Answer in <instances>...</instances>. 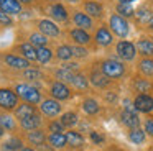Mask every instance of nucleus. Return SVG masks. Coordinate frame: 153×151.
I'll list each match as a JSON object with an SVG mask.
<instances>
[{"mask_svg":"<svg viewBox=\"0 0 153 151\" xmlns=\"http://www.w3.org/2000/svg\"><path fill=\"white\" fill-rule=\"evenodd\" d=\"M100 71L110 79V81H115V79H120L125 76V64L123 61L120 59H115V58H107V59H102L100 61Z\"/></svg>","mask_w":153,"mask_h":151,"instance_id":"obj_1","label":"nucleus"},{"mask_svg":"<svg viewBox=\"0 0 153 151\" xmlns=\"http://www.w3.org/2000/svg\"><path fill=\"white\" fill-rule=\"evenodd\" d=\"M109 28H110V31H112L114 35L119 36V38H122V39H125L127 36H128V33H130L128 20L123 18V16H120L119 13H112V15L109 16Z\"/></svg>","mask_w":153,"mask_h":151,"instance_id":"obj_2","label":"nucleus"},{"mask_svg":"<svg viewBox=\"0 0 153 151\" xmlns=\"http://www.w3.org/2000/svg\"><path fill=\"white\" fill-rule=\"evenodd\" d=\"M13 90L17 92L18 97H22L25 102H28V104L36 105V104H40V102L43 100V98H41V92L38 90L36 87L30 85V84H17Z\"/></svg>","mask_w":153,"mask_h":151,"instance_id":"obj_3","label":"nucleus"},{"mask_svg":"<svg viewBox=\"0 0 153 151\" xmlns=\"http://www.w3.org/2000/svg\"><path fill=\"white\" fill-rule=\"evenodd\" d=\"M115 54L120 61L123 62H130L135 59L137 56V46L135 43L128 41V39H120L115 44Z\"/></svg>","mask_w":153,"mask_h":151,"instance_id":"obj_4","label":"nucleus"},{"mask_svg":"<svg viewBox=\"0 0 153 151\" xmlns=\"http://www.w3.org/2000/svg\"><path fill=\"white\" fill-rule=\"evenodd\" d=\"M0 59L5 66H8L10 69H15V71H25V69L31 67V62L28 59H25L20 54H15V53H4L0 56Z\"/></svg>","mask_w":153,"mask_h":151,"instance_id":"obj_5","label":"nucleus"},{"mask_svg":"<svg viewBox=\"0 0 153 151\" xmlns=\"http://www.w3.org/2000/svg\"><path fill=\"white\" fill-rule=\"evenodd\" d=\"M92 39L96 41L97 46H100V48H109V46H112V43H114V33L110 31L109 26L100 25V26L96 28Z\"/></svg>","mask_w":153,"mask_h":151,"instance_id":"obj_6","label":"nucleus"},{"mask_svg":"<svg viewBox=\"0 0 153 151\" xmlns=\"http://www.w3.org/2000/svg\"><path fill=\"white\" fill-rule=\"evenodd\" d=\"M36 30L40 33H43L45 36H48V38H58V36H61V28L58 26V23L54 21V20H51V18L38 20Z\"/></svg>","mask_w":153,"mask_h":151,"instance_id":"obj_7","label":"nucleus"},{"mask_svg":"<svg viewBox=\"0 0 153 151\" xmlns=\"http://www.w3.org/2000/svg\"><path fill=\"white\" fill-rule=\"evenodd\" d=\"M17 105H18L17 92L12 90V89H7V87L0 89V108L10 112V110H15Z\"/></svg>","mask_w":153,"mask_h":151,"instance_id":"obj_8","label":"nucleus"},{"mask_svg":"<svg viewBox=\"0 0 153 151\" xmlns=\"http://www.w3.org/2000/svg\"><path fill=\"white\" fill-rule=\"evenodd\" d=\"M48 15L56 23H66L69 20V12H68V8L61 2L50 3V7H48Z\"/></svg>","mask_w":153,"mask_h":151,"instance_id":"obj_9","label":"nucleus"},{"mask_svg":"<svg viewBox=\"0 0 153 151\" xmlns=\"http://www.w3.org/2000/svg\"><path fill=\"white\" fill-rule=\"evenodd\" d=\"M122 123L125 125V127H128L130 130L132 128H138L140 127V117H138V113H137V110H135V107L133 105H130L128 102H125V108H123V112H122Z\"/></svg>","mask_w":153,"mask_h":151,"instance_id":"obj_10","label":"nucleus"},{"mask_svg":"<svg viewBox=\"0 0 153 151\" xmlns=\"http://www.w3.org/2000/svg\"><path fill=\"white\" fill-rule=\"evenodd\" d=\"M50 95L56 100H68L71 97V87L66 84V82L61 81H53L50 85Z\"/></svg>","mask_w":153,"mask_h":151,"instance_id":"obj_11","label":"nucleus"},{"mask_svg":"<svg viewBox=\"0 0 153 151\" xmlns=\"http://www.w3.org/2000/svg\"><path fill=\"white\" fill-rule=\"evenodd\" d=\"M71 21L74 23L76 28H82V30H92L94 28V18H91L84 10H76L71 15Z\"/></svg>","mask_w":153,"mask_h":151,"instance_id":"obj_12","label":"nucleus"},{"mask_svg":"<svg viewBox=\"0 0 153 151\" xmlns=\"http://www.w3.org/2000/svg\"><path fill=\"white\" fill-rule=\"evenodd\" d=\"M40 110L45 117H56L61 113V104L56 98H45L40 102Z\"/></svg>","mask_w":153,"mask_h":151,"instance_id":"obj_13","label":"nucleus"},{"mask_svg":"<svg viewBox=\"0 0 153 151\" xmlns=\"http://www.w3.org/2000/svg\"><path fill=\"white\" fill-rule=\"evenodd\" d=\"M69 38L74 44H81V46H89V43L92 41L91 33L87 30H82V28H71Z\"/></svg>","mask_w":153,"mask_h":151,"instance_id":"obj_14","label":"nucleus"},{"mask_svg":"<svg viewBox=\"0 0 153 151\" xmlns=\"http://www.w3.org/2000/svg\"><path fill=\"white\" fill-rule=\"evenodd\" d=\"M133 107L137 112L142 113H150L153 110V97L148 94H138L133 100Z\"/></svg>","mask_w":153,"mask_h":151,"instance_id":"obj_15","label":"nucleus"},{"mask_svg":"<svg viewBox=\"0 0 153 151\" xmlns=\"http://www.w3.org/2000/svg\"><path fill=\"white\" fill-rule=\"evenodd\" d=\"M82 10L94 20H100L104 16V5L96 0H86L82 2Z\"/></svg>","mask_w":153,"mask_h":151,"instance_id":"obj_16","label":"nucleus"},{"mask_svg":"<svg viewBox=\"0 0 153 151\" xmlns=\"http://www.w3.org/2000/svg\"><path fill=\"white\" fill-rule=\"evenodd\" d=\"M15 51L20 56H23L25 59H28L30 62L36 61V46H33L30 41H22L15 44Z\"/></svg>","mask_w":153,"mask_h":151,"instance_id":"obj_17","label":"nucleus"},{"mask_svg":"<svg viewBox=\"0 0 153 151\" xmlns=\"http://www.w3.org/2000/svg\"><path fill=\"white\" fill-rule=\"evenodd\" d=\"M0 10L12 16H15V15H20L22 13L23 5L18 0H0Z\"/></svg>","mask_w":153,"mask_h":151,"instance_id":"obj_18","label":"nucleus"},{"mask_svg":"<svg viewBox=\"0 0 153 151\" xmlns=\"http://www.w3.org/2000/svg\"><path fill=\"white\" fill-rule=\"evenodd\" d=\"M89 82L94 85V87H97V89H105L107 85L110 84V79L99 69V71H92V72H91Z\"/></svg>","mask_w":153,"mask_h":151,"instance_id":"obj_19","label":"nucleus"},{"mask_svg":"<svg viewBox=\"0 0 153 151\" xmlns=\"http://www.w3.org/2000/svg\"><path fill=\"white\" fill-rule=\"evenodd\" d=\"M13 113H15V118H18V120H23V118L31 117V115L36 113V108H35L33 104H28V102H25V104L17 105V108L13 110Z\"/></svg>","mask_w":153,"mask_h":151,"instance_id":"obj_20","label":"nucleus"},{"mask_svg":"<svg viewBox=\"0 0 153 151\" xmlns=\"http://www.w3.org/2000/svg\"><path fill=\"white\" fill-rule=\"evenodd\" d=\"M27 140H28V143H30V144L40 148V146H43V144L48 141V136L40 130V128H36V130L28 131V133H27Z\"/></svg>","mask_w":153,"mask_h":151,"instance_id":"obj_21","label":"nucleus"},{"mask_svg":"<svg viewBox=\"0 0 153 151\" xmlns=\"http://www.w3.org/2000/svg\"><path fill=\"white\" fill-rule=\"evenodd\" d=\"M135 46H137V53H140L143 58H153V41L152 39L142 38L135 43Z\"/></svg>","mask_w":153,"mask_h":151,"instance_id":"obj_22","label":"nucleus"},{"mask_svg":"<svg viewBox=\"0 0 153 151\" xmlns=\"http://www.w3.org/2000/svg\"><path fill=\"white\" fill-rule=\"evenodd\" d=\"M54 56H56V59H59V61H63V62L71 61V59L74 58V54H73V46L63 43V44H59L56 49H54Z\"/></svg>","mask_w":153,"mask_h":151,"instance_id":"obj_23","label":"nucleus"},{"mask_svg":"<svg viewBox=\"0 0 153 151\" xmlns=\"http://www.w3.org/2000/svg\"><path fill=\"white\" fill-rule=\"evenodd\" d=\"M41 125V117L38 113L31 115V117H27L23 118V120H20V127L23 128L25 131H31V130H36V128H40Z\"/></svg>","mask_w":153,"mask_h":151,"instance_id":"obj_24","label":"nucleus"},{"mask_svg":"<svg viewBox=\"0 0 153 151\" xmlns=\"http://www.w3.org/2000/svg\"><path fill=\"white\" fill-rule=\"evenodd\" d=\"M74 74H76V72L71 71L69 67H66V66H63V64H61L58 69H54V77H56L58 81H61V82H66V84H71Z\"/></svg>","mask_w":153,"mask_h":151,"instance_id":"obj_25","label":"nucleus"},{"mask_svg":"<svg viewBox=\"0 0 153 151\" xmlns=\"http://www.w3.org/2000/svg\"><path fill=\"white\" fill-rule=\"evenodd\" d=\"M48 143L51 144V148L54 150H63L64 146H68V140L64 133H50L48 136Z\"/></svg>","mask_w":153,"mask_h":151,"instance_id":"obj_26","label":"nucleus"},{"mask_svg":"<svg viewBox=\"0 0 153 151\" xmlns=\"http://www.w3.org/2000/svg\"><path fill=\"white\" fill-rule=\"evenodd\" d=\"M53 56H54V51L51 48H48V46H40V48H36V61L40 62V64H48V62H51Z\"/></svg>","mask_w":153,"mask_h":151,"instance_id":"obj_27","label":"nucleus"},{"mask_svg":"<svg viewBox=\"0 0 153 151\" xmlns=\"http://www.w3.org/2000/svg\"><path fill=\"white\" fill-rule=\"evenodd\" d=\"M135 16H137V20H138L140 23H146V25H148V23L153 20V10L150 8L148 5H142V7H138Z\"/></svg>","mask_w":153,"mask_h":151,"instance_id":"obj_28","label":"nucleus"},{"mask_svg":"<svg viewBox=\"0 0 153 151\" xmlns=\"http://www.w3.org/2000/svg\"><path fill=\"white\" fill-rule=\"evenodd\" d=\"M89 79H87V76H84L82 72H76L73 77V81H71V85H73L74 89H77V90H86L87 87H89Z\"/></svg>","mask_w":153,"mask_h":151,"instance_id":"obj_29","label":"nucleus"},{"mask_svg":"<svg viewBox=\"0 0 153 151\" xmlns=\"http://www.w3.org/2000/svg\"><path fill=\"white\" fill-rule=\"evenodd\" d=\"M138 71L146 77H153V58H142L138 61Z\"/></svg>","mask_w":153,"mask_h":151,"instance_id":"obj_30","label":"nucleus"},{"mask_svg":"<svg viewBox=\"0 0 153 151\" xmlns=\"http://www.w3.org/2000/svg\"><path fill=\"white\" fill-rule=\"evenodd\" d=\"M22 77L23 79H27V81H41V79H45V74L40 71L38 67H28V69H25V71H22Z\"/></svg>","mask_w":153,"mask_h":151,"instance_id":"obj_31","label":"nucleus"},{"mask_svg":"<svg viewBox=\"0 0 153 151\" xmlns=\"http://www.w3.org/2000/svg\"><path fill=\"white\" fill-rule=\"evenodd\" d=\"M28 41L33 46H36V48H40V46H48V36H45L43 33H40L36 30V31H31L30 35H28Z\"/></svg>","mask_w":153,"mask_h":151,"instance_id":"obj_32","label":"nucleus"},{"mask_svg":"<svg viewBox=\"0 0 153 151\" xmlns=\"http://www.w3.org/2000/svg\"><path fill=\"white\" fill-rule=\"evenodd\" d=\"M145 138H146V131L145 130H142V128H132V130L128 131V140L132 141V143H135V144H142L143 141H145Z\"/></svg>","mask_w":153,"mask_h":151,"instance_id":"obj_33","label":"nucleus"},{"mask_svg":"<svg viewBox=\"0 0 153 151\" xmlns=\"http://www.w3.org/2000/svg\"><path fill=\"white\" fill-rule=\"evenodd\" d=\"M66 140H68V144L73 148H81L84 144V138L81 133L77 131H68L66 133Z\"/></svg>","mask_w":153,"mask_h":151,"instance_id":"obj_34","label":"nucleus"},{"mask_svg":"<svg viewBox=\"0 0 153 151\" xmlns=\"http://www.w3.org/2000/svg\"><path fill=\"white\" fill-rule=\"evenodd\" d=\"M115 13H119L120 16H123V18H130V16L135 15V10H133V7L130 5V3H122L119 2L115 5Z\"/></svg>","mask_w":153,"mask_h":151,"instance_id":"obj_35","label":"nucleus"},{"mask_svg":"<svg viewBox=\"0 0 153 151\" xmlns=\"http://www.w3.org/2000/svg\"><path fill=\"white\" fill-rule=\"evenodd\" d=\"M0 127L4 128L5 131H13L15 128H17L15 118L10 117L8 113H0Z\"/></svg>","mask_w":153,"mask_h":151,"instance_id":"obj_36","label":"nucleus"},{"mask_svg":"<svg viewBox=\"0 0 153 151\" xmlns=\"http://www.w3.org/2000/svg\"><path fill=\"white\" fill-rule=\"evenodd\" d=\"M22 144H23V143H22L20 138H17V136L8 138V140L2 144V151H20L22 148H23Z\"/></svg>","mask_w":153,"mask_h":151,"instance_id":"obj_37","label":"nucleus"},{"mask_svg":"<svg viewBox=\"0 0 153 151\" xmlns=\"http://www.w3.org/2000/svg\"><path fill=\"white\" fill-rule=\"evenodd\" d=\"M99 102L96 100V98H86V100L82 102V110L86 112L87 115H96L99 113Z\"/></svg>","mask_w":153,"mask_h":151,"instance_id":"obj_38","label":"nucleus"},{"mask_svg":"<svg viewBox=\"0 0 153 151\" xmlns=\"http://www.w3.org/2000/svg\"><path fill=\"white\" fill-rule=\"evenodd\" d=\"M59 121L64 125V128H73L74 125L77 123V113H74V112H66V113L61 115Z\"/></svg>","mask_w":153,"mask_h":151,"instance_id":"obj_39","label":"nucleus"},{"mask_svg":"<svg viewBox=\"0 0 153 151\" xmlns=\"http://www.w3.org/2000/svg\"><path fill=\"white\" fill-rule=\"evenodd\" d=\"M133 87H135V90L140 92V94H146V92H150V89H152V82L146 81V79H135V81H133Z\"/></svg>","mask_w":153,"mask_h":151,"instance_id":"obj_40","label":"nucleus"},{"mask_svg":"<svg viewBox=\"0 0 153 151\" xmlns=\"http://www.w3.org/2000/svg\"><path fill=\"white\" fill-rule=\"evenodd\" d=\"M73 54L77 59H84L89 56V49L86 46H81V44H73Z\"/></svg>","mask_w":153,"mask_h":151,"instance_id":"obj_41","label":"nucleus"},{"mask_svg":"<svg viewBox=\"0 0 153 151\" xmlns=\"http://www.w3.org/2000/svg\"><path fill=\"white\" fill-rule=\"evenodd\" d=\"M0 26H4V28H10V26H13V18H12V15L2 12V10H0Z\"/></svg>","mask_w":153,"mask_h":151,"instance_id":"obj_42","label":"nucleus"},{"mask_svg":"<svg viewBox=\"0 0 153 151\" xmlns=\"http://www.w3.org/2000/svg\"><path fill=\"white\" fill-rule=\"evenodd\" d=\"M48 130L51 131V133H63L64 131V125L61 123V121H51L50 125H48Z\"/></svg>","mask_w":153,"mask_h":151,"instance_id":"obj_43","label":"nucleus"},{"mask_svg":"<svg viewBox=\"0 0 153 151\" xmlns=\"http://www.w3.org/2000/svg\"><path fill=\"white\" fill-rule=\"evenodd\" d=\"M143 130L146 131V135H150V136H153V120H152V118L145 121V128H143Z\"/></svg>","mask_w":153,"mask_h":151,"instance_id":"obj_44","label":"nucleus"},{"mask_svg":"<svg viewBox=\"0 0 153 151\" xmlns=\"http://www.w3.org/2000/svg\"><path fill=\"white\" fill-rule=\"evenodd\" d=\"M91 140H92V141H94V143H96V144H100V143H102V141H104V138L100 136V135H97L96 131H91Z\"/></svg>","mask_w":153,"mask_h":151,"instance_id":"obj_45","label":"nucleus"},{"mask_svg":"<svg viewBox=\"0 0 153 151\" xmlns=\"http://www.w3.org/2000/svg\"><path fill=\"white\" fill-rule=\"evenodd\" d=\"M18 2H20L22 5H35L36 0H18Z\"/></svg>","mask_w":153,"mask_h":151,"instance_id":"obj_46","label":"nucleus"},{"mask_svg":"<svg viewBox=\"0 0 153 151\" xmlns=\"http://www.w3.org/2000/svg\"><path fill=\"white\" fill-rule=\"evenodd\" d=\"M20 151H35V148H30V146H23Z\"/></svg>","mask_w":153,"mask_h":151,"instance_id":"obj_47","label":"nucleus"},{"mask_svg":"<svg viewBox=\"0 0 153 151\" xmlns=\"http://www.w3.org/2000/svg\"><path fill=\"white\" fill-rule=\"evenodd\" d=\"M66 3H71V5H74V3H79L81 0H64Z\"/></svg>","mask_w":153,"mask_h":151,"instance_id":"obj_48","label":"nucleus"},{"mask_svg":"<svg viewBox=\"0 0 153 151\" xmlns=\"http://www.w3.org/2000/svg\"><path fill=\"white\" fill-rule=\"evenodd\" d=\"M119 2H122V3H132V2H135V0H119Z\"/></svg>","mask_w":153,"mask_h":151,"instance_id":"obj_49","label":"nucleus"},{"mask_svg":"<svg viewBox=\"0 0 153 151\" xmlns=\"http://www.w3.org/2000/svg\"><path fill=\"white\" fill-rule=\"evenodd\" d=\"M4 135H5V130H4V128H2V127H0V138L4 136Z\"/></svg>","mask_w":153,"mask_h":151,"instance_id":"obj_50","label":"nucleus"},{"mask_svg":"<svg viewBox=\"0 0 153 151\" xmlns=\"http://www.w3.org/2000/svg\"><path fill=\"white\" fill-rule=\"evenodd\" d=\"M148 28H150V30H152V31H153V20H152V21L148 23Z\"/></svg>","mask_w":153,"mask_h":151,"instance_id":"obj_51","label":"nucleus"},{"mask_svg":"<svg viewBox=\"0 0 153 151\" xmlns=\"http://www.w3.org/2000/svg\"><path fill=\"white\" fill-rule=\"evenodd\" d=\"M46 3H54V2H59V0H45Z\"/></svg>","mask_w":153,"mask_h":151,"instance_id":"obj_52","label":"nucleus"}]
</instances>
